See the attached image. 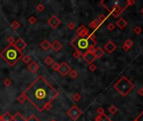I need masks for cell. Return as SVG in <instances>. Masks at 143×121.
I'll return each instance as SVG.
<instances>
[{
    "instance_id": "49",
    "label": "cell",
    "mask_w": 143,
    "mask_h": 121,
    "mask_svg": "<svg viewBox=\"0 0 143 121\" xmlns=\"http://www.w3.org/2000/svg\"><path fill=\"white\" fill-rule=\"evenodd\" d=\"M141 13L143 14V8H142V9H141Z\"/></svg>"
},
{
    "instance_id": "20",
    "label": "cell",
    "mask_w": 143,
    "mask_h": 121,
    "mask_svg": "<svg viewBox=\"0 0 143 121\" xmlns=\"http://www.w3.org/2000/svg\"><path fill=\"white\" fill-rule=\"evenodd\" d=\"M100 25H101V24H100V23L98 21V19H94V20H93L92 22L89 23V27H91L92 29H98Z\"/></svg>"
},
{
    "instance_id": "9",
    "label": "cell",
    "mask_w": 143,
    "mask_h": 121,
    "mask_svg": "<svg viewBox=\"0 0 143 121\" xmlns=\"http://www.w3.org/2000/svg\"><path fill=\"white\" fill-rule=\"evenodd\" d=\"M13 46H14V48H16L18 51H21V52H23V51L27 47V44L22 39H18L17 40H15Z\"/></svg>"
},
{
    "instance_id": "7",
    "label": "cell",
    "mask_w": 143,
    "mask_h": 121,
    "mask_svg": "<svg viewBox=\"0 0 143 121\" xmlns=\"http://www.w3.org/2000/svg\"><path fill=\"white\" fill-rule=\"evenodd\" d=\"M89 35V31L88 29L85 27V25L82 24L77 29V36L81 38H86Z\"/></svg>"
},
{
    "instance_id": "43",
    "label": "cell",
    "mask_w": 143,
    "mask_h": 121,
    "mask_svg": "<svg viewBox=\"0 0 143 121\" xmlns=\"http://www.w3.org/2000/svg\"><path fill=\"white\" fill-rule=\"evenodd\" d=\"M136 121H143V111L138 115V117L136 119Z\"/></svg>"
},
{
    "instance_id": "33",
    "label": "cell",
    "mask_w": 143,
    "mask_h": 121,
    "mask_svg": "<svg viewBox=\"0 0 143 121\" xmlns=\"http://www.w3.org/2000/svg\"><path fill=\"white\" fill-rule=\"evenodd\" d=\"M7 41L9 43V46H13L14 43V38L13 36H9L7 39Z\"/></svg>"
},
{
    "instance_id": "30",
    "label": "cell",
    "mask_w": 143,
    "mask_h": 121,
    "mask_svg": "<svg viewBox=\"0 0 143 121\" xmlns=\"http://www.w3.org/2000/svg\"><path fill=\"white\" fill-rule=\"evenodd\" d=\"M28 21H29V23L30 24H34L37 22V19L34 16H30V17L29 18V19H28Z\"/></svg>"
},
{
    "instance_id": "36",
    "label": "cell",
    "mask_w": 143,
    "mask_h": 121,
    "mask_svg": "<svg viewBox=\"0 0 143 121\" xmlns=\"http://www.w3.org/2000/svg\"><path fill=\"white\" fill-rule=\"evenodd\" d=\"M142 31V29H141V27H139V26H136L134 29V33L136 35H140L141 34V32Z\"/></svg>"
},
{
    "instance_id": "25",
    "label": "cell",
    "mask_w": 143,
    "mask_h": 121,
    "mask_svg": "<svg viewBox=\"0 0 143 121\" xmlns=\"http://www.w3.org/2000/svg\"><path fill=\"white\" fill-rule=\"evenodd\" d=\"M68 75L70 76L71 78H76V77H78V72H77L76 70H73V69H72V70L70 71V72H69Z\"/></svg>"
},
{
    "instance_id": "38",
    "label": "cell",
    "mask_w": 143,
    "mask_h": 121,
    "mask_svg": "<svg viewBox=\"0 0 143 121\" xmlns=\"http://www.w3.org/2000/svg\"><path fill=\"white\" fill-rule=\"evenodd\" d=\"M4 86H6V87H9V86L12 84V82L10 81V79L6 78L5 80L4 81Z\"/></svg>"
},
{
    "instance_id": "50",
    "label": "cell",
    "mask_w": 143,
    "mask_h": 121,
    "mask_svg": "<svg viewBox=\"0 0 143 121\" xmlns=\"http://www.w3.org/2000/svg\"><path fill=\"white\" fill-rule=\"evenodd\" d=\"M142 31H143V29H142Z\"/></svg>"
},
{
    "instance_id": "29",
    "label": "cell",
    "mask_w": 143,
    "mask_h": 121,
    "mask_svg": "<svg viewBox=\"0 0 143 121\" xmlns=\"http://www.w3.org/2000/svg\"><path fill=\"white\" fill-rule=\"evenodd\" d=\"M124 45L126 46H127L128 48H131V46H133V41L131 40H130V39H127L126 41L124 42Z\"/></svg>"
},
{
    "instance_id": "46",
    "label": "cell",
    "mask_w": 143,
    "mask_h": 121,
    "mask_svg": "<svg viewBox=\"0 0 143 121\" xmlns=\"http://www.w3.org/2000/svg\"><path fill=\"white\" fill-rule=\"evenodd\" d=\"M123 50H124V51H129V50H130V48H128L127 46H126L124 44H123Z\"/></svg>"
},
{
    "instance_id": "34",
    "label": "cell",
    "mask_w": 143,
    "mask_h": 121,
    "mask_svg": "<svg viewBox=\"0 0 143 121\" xmlns=\"http://www.w3.org/2000/svg\"><path fill=\"white\" fill-rule=\"evenodd\" d=\"M51 67L54 71H58L59 67H60V63H58V62H54L51 65Z\"/></svg>"
},
{
    "instance_id": "48",
    "label": "cell",
    "mask_w": 143,
    "mask_h": 121,
    "mask_svg": "<svg viewBox=\"0 0 143 121\" xmlns=\"http://www.w3.org/2000/svg\"><path fill=\"white\" fill-rule=\"evenodd\" d=\"M51 121H57V120H56V119H51Z\"/></svg>"
},
{
    "instance_id": "4",
    "label": "cell",
    "mask_w": 143,
    "mask_h": 121,
    "mask_svg": "<svg viewBox=\"0 0 143 121\" xmlns=\"http://www.w3.org/2000/svg\"><path fill=\"white\" fill-rule=\"evenodd\" d=\"M114 88L122 97H126L135 87L134 84L126 77H121L114 85Z\"/></svg>"
},
{
    "instance_id": "28",
    "label": "cell",
    "mask_w": 143,
    "mask_h": 121,
    "mask_svg": "<svg viewBox=\"0 0 143 121\" xmlns=\"http://www.w3.org/2000/svg\"><path fill=\"white\" fill-rule=\"evenodd\" d=\"M72 98H73V100L75 101V102H78V101H80V99H81V95L77 92V93L73 94V97H72Z\"/></svg>"
},
{
    "instance_id": "27",
    "label": "cell",
    "mask_w": 143,
    "mask_h": 121,
    "mask_svg": "<svg viewBox=\"0 0 143 121\" xmlns=\"http://www.w3.org/2000/svg\"><path fill=\"white\" fill-rule=\"evenodd\" d=\"M106 18H107V17L104 15V14H100V15L98 16V19H98V21L100 23V24H103V23L105 21V19H106Z\"/></svg>"
},
{
    "instance_id": "32",
    "label": "cell",
    "mask_w": 143,
    "mask_h": 121,
    "mask_svg": "<svg viewBox=\"0 0 143 121\" xmlns=\"http://www.w3.org/2000/svg\"><path fill=\"white\" fill-rule=\"evenodd\" d=\"M73 57H74V58H76V59H78L79 57L83 56V53L79 52V51H75L74 52H73Z\"/></svg>"
},
{
    "instance_id": "3",
    "label": "cell",
    "mask_w": 143,
    "mask_h": 121,
    "mask_svg": "<svg viewBox=\"0 0 143 121\" xmlns=\"http://www.w3.org/2000/svg\"><path fill=\"white\" fill-rule=\"evenodd\" d=\"M24 54L21 51H18L14 46H8L2 52L0 53L1 58L5 61L10 67H14L19 60L23 57Z\"/></svg>"
},
{
    "instance_id": "41",
    "label": "cell",
    "mask_w": 143,
    "mask_h": 121,
    "mask_svg": "<svg viewBox=\"0 0 143 121\" xmlns=\"http://www.w3.org/2000/svg\"><path fill=\"white\" fill-rule=\"evenodd\" d=\"M97 113H98V115L104 114V109H103V108H98V109H97Z\"/></svg>"
},
{
    "instance_id": "21",
    "label": "cell",
    "mask_w": 143,
    "mask_h": 121,
    "mask_svg": "<svg viewBox=\"0 0 143 121\" xmlns=\"http://www.w3.org/2000/svg\"><path fill=\"white\" fill-rule=\"evenodd\" d=\"M2 118H3V121H12L13 119V116L9 113H5L4 114H3Z\"/></svg>"
},
{
    "instance_id": "42",
    "label": "cell",
    "mask_w": 143,
    "mask_h": 121,
    "mask_svg": "<svg viewBox=\"0 0 143 121\" xmlns=\"http://www.w3.org/2000/svg\"><path fill=\"white\" fill-rule=\"evenodd\" d=\"M89 70L91 71V72H94V71L97 70V66L95 65V64H90L89 65Z\"/></svg>"
},
{
    "instance_id": "10",
    "label": "cell",
    "mask_w": 143,
    "mask_h": 121,
    "mask_svg": "<svg viewBox=\"0 0 143 121\" xmlns=\"http://www.w3.org/2000/svg\"><path fill=\"white\" fill-rule=\"evenodd\" d=\"M47 24L52 28V29H56L59 24H61V20L55 15H52L47 21Z\"/></svg>"
},
{
    "instance_id": "8",
    "label": "cell",
    "mask_w": 143,
    "mask_h": 121,
    "mask_svg": "<svg viewBox=\"0 0 143 121\" xmlns=\"http://www.w3.org/2000/svg\"><path fill=\"white\" fill-rule=\"evenodd\" d=\"M83 60L85 61V62L88 63V65L93 64V62H94L95 60H96V57H95L94 54L92 53V52H89V51L85 52L84 54H83Z\"/></svg>"
},
{
    "instance_id": "31",
    "label": "cell",
    "mask_w": 143,
    "mask_h": 121,
    "mask_svg": "<svg viewBox=\"0 0 143 121\" xmlns=\"http://www.w3.org/2000/svg\"><path fill=\"white\" fill-rule=\"evenodd\" d=\"M18 101H19V103H20V104H24V102H25L26 101V98H25V97H24V94H21L20 96H19V97H18Z\"/></svg>"
},
{
    "instance_id": "45",
    "label": "cell",
    "mask_w": 143,
    "mask_h": 121,
    "mask_svg": "<svg viewBox=\"0 0 143 121\" xmlns=\"http://www.w3.org/2000/svg\"><path fill=\"white\" fill-rule=\"evenodd\" d=\"M138 94H139L140 96H143V87H141V88H140L139 90H138Z\"/></svg>"
},
{
    "instance_id": "14",
    "label": "cell",
    "mask_w": 143,
    "mask_h": 121,
    "mask_svg": "<svg viewBox=\"0 0 143 121\" xmlns=\"http://www.w3.org/2000/svg\"><path fill=\"white\" fill-rule=\"evenodd\" d=\"M124 9H121V7H120V6H114V9L112 10L113 17H114V18L119 17V16L121 14V13L124 11Z\"/></svg>"
},
{
    "instance_id": "51",
    "label": "cell",
    "mask_w": 143,
    "mask_h": 121,
    "mask_svg": "<svg viewBox=\"0 0 143 121\" xmlns=\"http://www.w3.org/2000/svg\"><path fill=\"white\" fill-rule=\"evenodd\" d=\"M135 121H136V120H135Z\"/></svg>"
},
{
    "instance_id": "37",
    "label": "cell",
    "mask_w": 143,
    "mask_h": 121,
    "mask_svg": "<svg viewBox=\"0 0 143 121\" xmlns=\"http://www.w3.org/2000/svg\"><path fill=\"white\" fill-rule=\"evenodd\" d=\"M114 28H115V25H114L113 23H109L108 25H107V29H109V31H112V30H114Z\"/></svg>"
},
{
    "instance_id": "12",
    "label": "cell",
    "mask_w": 143,
    "mask_h": 121,
    "mask_svg": "<svg viewBox=\"0 0 143 121\" xmlns=\"http://www.w3.org/2000/svg\"><path fill=\"white\" fill-rule=\"evenodd\" d=\"M27 69H28V70H29L30 72H32V73H34V72H37V70L39 69V65H38V64H37L35 62L32 61V62H31L30 63L28 64Z\"/></svg>"
},
{
    "instance_id": "40",
    "label": "cell",
    "mask_w": 143,
    "mask_h": 121,
    "mask_svg": "<svg viewBox=\"0 0 143 121\" xmlns=\"http://www.w3.org/2000/svg\"><path fill=\"white\" fill-rule=\"evenodd\" d=\"M26 121H40V119H38L34 115H31L28 119H26Z\"/></svg>"
},
{
    "instance_id": "26",
    "label": "cell",
    "mask_w": 143,
    "mask_h": 121,
    "mask_svg": "<svg viewBox=\"0 0 143 121\" xmlns=\"http://www.w3.org/2000/svg\"><path fill=\"white\" fill-rule=\"evenodd\" d=\"M117 111H118V109L115 105H111L110 107L109 108V112L111 114H114Z\"/></svg>"
},
{
    "instance_id": "2",
    "label": "cell",
    "mask_w": 143,
    "mask_h": 121,
    "mask_svg": "<svg viewBox=\"0 0 143 121\" xmlns=\"http://www.w3.org/2000/svg\"><path fill=\"white\" fill-rule=\"evenodd\" d=\"M71 46L74 48L75 51H79L83 54L88 51L93 53L95 50V46H96V41L94 40H91L88 36L86 38L76 36L71 42Z\"/></svg>"
},
{
    "instance_id": "24",
    "label": "cell",
    "mask_w": 143,
    "mask_h": 121,
    "mask_svg": "<svg viewBox=\"0 0 143 121\" xmlns=\"http://www.w3.org/2000/svg\"><path fill=\"white\" fill-rule=\"evenodd\" d=\"M10 26H11V27H12V29H14V30H16V29H19V26H20V23H19V21L15 20V21H14V22L11 23Z\"/></svg>"
},
{
    "instance_id": "39",
    "label": "cell",
    "mask_w": 143,
    "mask_h": 121,
    "mask_svg": "<svg viewBox=\"0 0 143 121\" xmlns=\"http://www.w3.org/2000/svg\"><path fill=\"white\" fill-rule=\"evenodd\" d=\"M67 27H68L69 29H74L75 27H76V24L73 22H69L68 24H67Z\"/></svg>"
},
{
    "instance_id": "17",
    "label": "cell",
    "mask_w": 143,
    "mask_h": 121,
    "mask_svg": "<svg viewBox=\"0 0 143 121\" xmlns=\"http://www.w3.org/2000/svg\"><path fill=\"white\" fill-rule=\"evenodd\" d=\"M95 121H111L106 114H102V115H97L95 118Z\"/></svg>"
},
{
    "instance_id": "44",
    "label": "cell",
    "mask_w": 143,
    "mask_h": 121,
    "mask_svg": "<svg viewBox=\"0 0 143 121\" xmlns=\"http://www.w3.org/2000/svg\"><path fill=\"white\" fill-rule=\"evenodd\" d=\"M135 3H136V1H135V0H128L127 2H126V4H127V7H128V6H131V5L135 4Z\"/></svg>"
},
{
    "instance_id": "18",
    "label": "cell",
    "mask_w": 143,
    "mask_h": 121,
    "mask_svg": "<svg viewBox=\"0 0 143 121\" xmlns=\"http://www.w3.org/2000/svg\"><path fill=\"white\" fill-rule=\"evenodd\" d=\"M12 121H26V119L24 118V116L21 115L19 113H16L14 116H13Z\"/></svg>"
},
{
    "instance_id": "16",
    "label": "cell",
    "mask_w": 143,
    "mask_h": 121,
    "mask_svg": "<svg viewBox=\"0 0 143 121\" xmlns=\"http://www.w3.org/2000/svg\"><path fill=\"white\" fill-rule=\"evenodd\" d=\"M93 54H94L95 57L96 58H101L102 56L104 55V51H103L102 48H95L94 51H93Z\"/></svg>"
},
{
    "instance_id": "11",
    "label": "cell",
    "mask_w": 143,
    "mask_h": 121,
    "mask_svg": "<svg viewBox=\"0 0 143 121\" xmlns=\"http://www.w3.org/2000/svg\"><path fill=\"white\" fill-rule=\"evenodd\" d=\"M116 45L113 42L112 40H109L106 44L104 45V50L107 51L108 53H112L113 51H115L116 49Z\"/></svg>"
},
{
    "instance_id": "19",
    "label": "cell",
    "mask_w": 143,
    "mask_h": 121,
    "mask_svg": "<svg viewBox=\"0 0 143 121\" xmlns=\"http://www.w3.org/2000/svg\"><path fill=\"white\" fill-rule=\"evenodd\" d=\"M40 47L42 48V49L44 50V51H47V50L49 49V48L51 47V43L49 42L47 40H44L43 41H42L41 43H40Z\"/></svg>"
},
{
    "instance_id": "1",
    "label": "cell",
    "mask_w": 143,
    "mask_h": 121,
    "mask_svg": "<svg viewBox=\"0 0 143 121\" xmlns=\"http://www.w3.org/2000/svg\"><path fill=\"white\" fill-rule=\"evenodd\" d=\"M23 94L26 100L41 112L51 109L52 101L57 98L59 92L43 76L40 75L24 90Z\"/></svg>"
},
{
    "instance_id": "22",
    "label": "cell",
    "mask_w": 143,
    "mask_h": 121,
    "mask_svg": "<svg viewBox=\"0 0 143 121\" xmlns=\"http://www.w3.org/2000/svg\"><path fill=\"white\" fill-rule=\"evenodd\" d=\"M22 59V62H24V63L25 64H29L31 62H32V60H31V57L29 56H28V55H24V56H23V57L21 58Z\"/></svg>"
},
{
    "instance_id": "5",
    "label": "cell",
    "mask_w": 143,
    "mask_h": 121,
    "mask_svg": "<svg viewBox=\"0 0 143 121\" xmlns=\"http://www.w3.org/2000/svg\"><path fill=\"white\" fill-rule=\"evenodd\" d=\"M67 115H68L71 119H73V121H75V120H77L78 119H79V117L82 115V114H83V113H82V111L80 110V109H78L77 106L73 105V107L71 108V109L67 111Z\"/></svg>"
},
{
    "instance_id": "23",
    "label": "cell",
    "mask_w": 143,
    "mask_h": 121,
    "mask_svg": "<svg viewBox=\"0 0 143 121\" xmlns=\"http://www.w3.org/2000/svg\"><path fill=\"white\" fill-rule=\"evenodd\" d=\"M44 62H45V63L46 64V65L51 66V65H52V64L54 63V59L51 57V56H47V57L45 58Z\"/></svg>"
},
{
    "instance_id": "13",
    "label": "cell",
    "mask_w": 143,
    "mask_h": 121,
    "mask_svg": "<svg viewBox=\"0 0 143 121\" xmlns=\"http://www.w3.org/2000/svg\"><path fill=\"white\" fill-rule=\"evenodd\" d=\"M51 47L52 48V50H53L54 51L57 52V51H59L62 48V45L57 40H54L53 42L51 44Z\"/></svg>"
},
{
    "instance_id": "15",
    "label": "cell",
    "mask_w": 143,
    "mask_h": 121,
    "mask_svg": "<svg viewBox=\"0 0 143 121\" xmlns=\"http://www.w3.org/2000/svg\"><path fill=\"white\" fill-rule=\"evenodd\" d=\"M116 25H117L120 29H123L126 25H127V22H126V19H123V18H120V19L116 21Z\"/></svg>"
},
{
    "instance_id": "35",
    "label": "cell",
    "mask_w": 143,
    "mask_h": 121,
    "mask_svg": "<svg viewBox=\"0 0 143 121\" xmlns=\"http://www.w3.org/2000/svg\"><path fill=\"white\" fill-rule=\"evenodd\" d=\"M44 9H45V6H44V4H38V5H37L36 11H38V12H41V11H43Z\"/></svg>"
},
{
    "instance_id": "6",
    "label": "cell",
    "mask_w": 143,
    "mask_h": 121,
    "mask_svg": "<svg viewBox=\"0 0 143 121\" xmlns=\"http://www.w3.org/2000/svg\"><path fill=\"white\" fill-rule=\"evenodd\" d=\"M71 70H72V68H71L70 66H69L67 62H63L60 64V67H59L57 72H59V74H60L61 76L66 77L67 74H69V72H70Z\"/></svg>"
},
{
    "instance_id": "47",
    "label": "cell",
    "mask_w": 143,
    "mask_h": 121,
    "mask_svg": "<svg viewBox=\"0 0 143 121\" xmlns=\"http://www.w3.org/2000/svg\"><path fill=\"white\" fill-rule=\"evenodd\" d=\"M0 121H3V118H2V115L0 114Z\"/></svg>"
}]
</instances>
